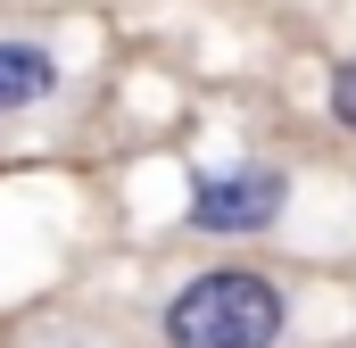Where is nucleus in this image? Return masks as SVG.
I'll return each instance as SVG.
<instances>
[{
    "label": "nucleus",
    "mask_w": 356,
    "mask_h": 348,
    "mask_svg": "<svg viewBox=\"0 0 356 348\" xmlns=\"http://www.w3.org/2000/svg\"><path fill=\"white\" fill-rule=\"evenodd\" d=\"M290 216V166H266V158H241V166H216L191 182L182 199V224L207 232V241H257Z\"/></svg>",
    "instance_id": "obj_2"
},
{
    "label": "nucleus",
    "mask_w": 356,
    "mask_h": 348,
    "mask_svg": "<svg viewBox=\"0 0 356 348\" xmlns=\"http://www.w3.org/2000/svg\"><path fill=\"white\" fill-rule=\"evenodd\" d=\"M290 324H298V299L266 265H207V274L175 282L158 307L166 348H282Z\"/></svg>",
    "instance_id": "obj_1"
},
{
    "label": "nucleus",
    "mask_w": 356,
    "mask_h": 348,
    "mask_svg": "<svg viewBox=\"0 0 356 348\" xmlns=\"http://www.w3.org/2000/svg\"><path fill=\"white\" fill-rule=\"evenodd\" d=\"M332 116H340V125L356 133V50L340 58V67H332Z\"/></svg>",
    "instance_id": "obj_4"
},
{
    "label": "nucleus",
    "mask_w": 356,
    "mask_h": 348,
    "mask_svg": "<svg viewBox=\"0 0 356 348\" xmlns=\"http://www.w3.org/2000/svg\"><path fill=\"white\" fill-rule=\"evenodd\" d=\"M58 84H67V67H58V50L42 33H0V125L50 108Z\"/></svg>",
    "instance_id": "obj_3"
},
{
    "label": "nucleus",
    "mask_w": 356,
    "mask_h": 348,
    "mask_svg": "<svg viewBox=\"0 0 356 348\" xmlns=\"http://www.w3.org/2000/svg\"><path fill=\"white\" fill-rule=\"evenodd\" d=\"M50 348H58V340H50Z\"/></svg>",
    "instance_id": "obj_5"
}]
</instances>
